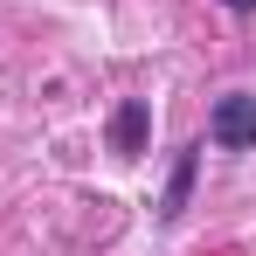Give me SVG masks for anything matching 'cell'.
<instances>
[{
  "label": "cell",
  "instance_id": "6da1fadb",
  "mask_svg": "<svg viewBox=\"0 0 256 256\" xmlns=\"http://www.w3.org/2000/svg\"><path fill=\"white\" fill-rule=\"evenodd\" d=\"M208 132H214V146L250 152V146H256V97H222L214 118H208Z\"/></svg>",
  "mask_w": 256,
  "mask_h": 256
},
{
  "label": "cell",
  "instance_id": "7a4b0ae2",
  "mask_svg": "<svg viewBox=\"0 0 256 256\" xmlns=\"http://www.w3.org/2000/svg\"><path fill=\"white\" fill-rule=\"evenodd\" d=\"M138 132H146V104H125L118 111V146L125 152H138Z\"/></svg>",
  "mask_w": 256,
  "mask_h": 256
},
{
  "label": "cell",
  "instance_id": "3957f363",
  "mask_svg": "<svg viewBox=\"0 0 256 256\" xmlns=\"http://www.w3.org/2000/svg\"><path fill=\"white\" fill-rule=\"evenodd\" d=\"M187 180H194V152L180 160V173H173V194H166V208H160V214H180V201H187Z\"/></svg>",
  "mask_w": 256,
  "mask_h": 256
}]
</instances>
